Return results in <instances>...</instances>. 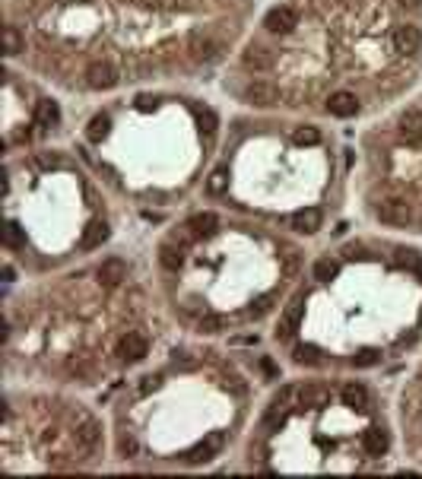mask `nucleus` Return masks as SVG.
Masks as SVG:
<instances>
[{
	"mask_svg": "<svg viewBox=\"0 0 422 479\" xmlns=\"http://www.w3.org/2000/svg\"><path fill=\"white\" fill-rule=\"evenodd\" d=\"M105 238H108V225L105 223H89L86 232H83V238H80V248L92 251V248H99Z\"/></svg>",
	"mask_w": 422,
	"mask_h": 479,
	"instance_id": "f3484780",
	"label": "nucleus"
},
{
	"mask_svg": "<svg viewBox=\"0 0 422 479\" xmlns=\"http://www.w3.org/2000/svg\"><path fill=\"white\" fill-rule=\"evenodd\" d=\"M400 140L406 146H419L422 143V111L419 108H410L403 118H400Z\"/></svg>",
	"mask_w": 422,
	"mask_h": 479,
	"instance_id": "6e6552de",
	"label": "nucleus"
},
{
	"mask_svg": "<svg viewBox=\"0 0 422 479\" xmlns=\"http://www.w3.org/2000/svg\"><path fill=\"white\" fill-rule=\"evenodd\" d=\"M245 102H251V105H260V108H270L280 102V89H276L274 83H264V80H254V83L245 86Z\"/></svg>",
	"mask_w": 422,
	"mask_h": 479,
	"instance_id": "39448f33",
	"label": "nucleus"
},
{
	"mask_svg": "<svg viewBox=\"0 0 422 479\" xmlns=\"http://www.w3.org/2000/svg\"><path fill=\"white\" fill-rule=\"evenodd\" d=\"M340 397H343V406H353V410H362V406L368 403V390H365L362 384H356V381H353V384H346Z\"/></svg>",
	"mask_w": 422,
	"mask_h": 479,
	"instance_id": "6ab92c4d",
	"label": "nucleus"
},
{
	"mask_svg": "<svg viewBox=\"0 0 422 479\" xmlns=\"http://www.w3.org/2000/svg\"><path fill=\"white\" fill-rule=\"evenodd\" d=\"M390 42H394V51H400V54H416V51H422V32L419 25H397L394 29V35H390Z\"/></svg>",
	"mask_w": 422,
	"mask_h": 479,
	"instance_id": "20e7f679",
	"label": "nucleus"
},
{
	"mask_svg": "<svg viewBox=\"0 0 422 479\" xmlns=\"http://www.w3.org/2000/svg\"><path fill=\"white\" fill-rule=\"evenodd\" d=\"M362 447L368 457H384L390 447V435L384 429H378V425H372V429L362 432Z\"/></svg>",
	"mask_w": 422,
	"mask_h": 479,
	"instance_id": "9d476101",
	"label": "nucleus"
},
{
	"mask_svg": "<svg viewBox=\"0 0 422 479\" xmlns=\"http://www.w3.org/2000/svg\"><path fill=\"white\" fill-rule=\"evenodd\" d=\"M96 276H99L102 286H118V282L127 276V264L121 260V257H108V260H102V264H99Z\"/></svg>",
	"mask_w": 422,
	"mask_h": 479,
	"instance_id": "f8f14e48",
	"label": "nucleus"
},
{
	"mask_svg": "<svg viewBox=\"0 0 422 479\" xmlns=\"http://www.w3.org/2000/svg\"><path fill=\"white\" fill-rule=\"evenodd\" d=\"M327 400H331V394L324 388H318V384L302 390V406H327Z\"/></svg>",
	"mask_w": 422,
	"mask_h": 479,
	"instance_id": "393cba45",
	"label": "nucleus"
},
{
	"mask_svg": "<svg viewBox=\"0 0 422 479\" xmlns=\"http://www.w3.org/2000/svg\"><path fill=\"white\" fill-rule=\"evenodd\" d=\"M159 384H162V378L159 375H146L140 384V394H149V390H159Z\"/></svg>",
	"mask_w": 422,
	"mask_h": 479,
	"instance_id": "c9c22d12",
	"label": "nucleus"
},
{
	"mask_svg": "<svg viewBox=\"0 0 422 479\" xmlns=\"http://www.w3.org/2000/svg\"><path fill=\"white\" fill-rule=\"evenodd\" d=\"M200 124H203L210 133H213V131H216V115H213V111H200Z\"/></svg>",
	"mask_w": 422,
	"mask_h": 479,
	"instance_id": "e433bc0d",
	"label": "nucleus"
},
{
	"mask_svg": "<svg viewBox=\"0 0 422 479\" xmlns=\"http://www.w3.org/2000/svg\"><path fill=\"white\" fill-rule=\"evenodd\" d=\"M337 270H340V264H337V260H333V257H318V260H315V267H311V273H315V280H321V282L333 280V276H337Z\"/></svg>",
	"mask_w": 422,
	"mask_h": 479,
	"instance_id": "4be33fe9",
	"label": "nucleus"
},
{
	"mask_svg": "<svg viewBox=\"0 0 422 479\" xmlns=\"http://www.w3.org/2000/svg\"><path fill=\"white\" fill-rule=\"evenodd\" d=\"M327 111H331L333 118H353V115H359V99L353 96V92L340 89L327 99Z\"/></svg>",
	"mask_w": 422,
	"mask_h": 479,
	"instance_id": "9b49d317",
	"label": "nucleus"
},
{
	"mask_svg": "<svg viewBox=\"0 0 422 479\" xmlns=\"http://www.w3.org/2000/svg\"><path fill=\"white\" fill-rule=\"evenodd\" d=\"M3 51H7L10 58L23 51V35H19L16 25H7V29H3Z\"/></svg>",
	"mask_w": 422,
	"mask_h": 479,
	"instance_id": "a878e982",
	"label": "nucleus"
},
{
	"mask_svg": "<svg viewBox=\"0 0 422 479\" xmlns=\"http://www.w3.org/2000/svg\"><path fill=\"white\" fill-rule=\"evenodd\" d=\"M143 7H153V10H175L178 0H140Z\"/></svg>",
	"mask_w": 422,
	"mask_h": 479,
	"instance_id": "f704fd0d",
	"label": "nucleus"
},
{
	"mask_svg": "<svg viewBox=\"0 0 422 479\" xmlns=\"http://www.w3.org/2000/svg\"><path fill=\"white\" fill-rule=\"evenodd\" d=\"M260 368H264V372L270 375V378H274V375H276V365H274V359H264V362H260Z\"/></svg>",
	"mask_w": 422,
	"mask_h": 479,
	"instance_id": "4c0bfd02",
	"label": "nucleus"
},
{
	"mask_svg": "<svg viewBox=\"0 0 422 479\" xmlns=\"http://www.w3.org/2000/svg\"><path fill=\"white\" fill-rule=\"evenodd\" d=\"M378 362H381V353L372 346L359 349V353L353 355V365H356V368H372V365H378Z\"/></svg>",
	"mask_w": 422,
	"mask_h": 479,
	"instance_id": "c85d7f7f",
	"label": "nucleus"
},
{
	"mask_svg": "<svg viewBox=\"0 0 422 479\" xmlns=\"http://www.w3.org/2000/svg\"><path fill=\"white\" fill-rule=\"evenodd\" d=\"M419 225H422V216H419Z\"/></svg>",
	"mask_w": 422,
	"mask_h": 479,
	"instance_id": "79ce46f5",
	"label": "nucleus"
},
{
	"mask_svg": "<svg viewBox=\"0 0 422 479\" xmlns=\"http://www.w3.org/2000/svg\"><path fill=\"white\" fill-rule=\"evenodd\" d=\"M270 308H274V296H260V298L254 302V305L248 308V314H251V318H264V314L270 311Z\"/></svg>",
	"mask_w": 422,
	"mask_h": 479,
	"instance_id": "473e14b6",
	"label": "nucleus"
},
{
	"mask_svg": "<svg viewBox=\"0 0 422 479\" xmlns=\"http://www.w3.org/2000/svg\"><path fill=\"white\" fill-rule=\"evenodd\" d=\"M188 229L194 232L197 238H210V235L219 229V219H216V213H197V216H190Z\"/></svg>",
	"mask_w": 422,
	"mask_h": 479,
	"instance_id": "dca6fc26",
	"label": "nucleus"
},
{
	"mask_svg": "<svg viewBox=\"0 0 422 479\" xmlns=\"http://www.w3.org/2000/svg\"><path fill=\"white\" fill-rule=\"evenodd\" d=\"M207 188H210V194H225V188H229V168H225V166L213 168Z\"/></svg>",
	"mask_w": 422,
	"mask_h": 479,
	"instance_id": "cd10ccee",
	"label": "nucleus"
},
{
	"mask_svg": "<svg viewBox=\"0 0 422 479\" xmlns=\"http://www.w3.org/2000/svg\"><path fill=\"white\" fill-rule=\"evenodd\" d=\"M159 260H162L166 270H181L184 267V254H181V248H175V245H162V248H159Z\"/></svg>",
	"mask_w": 422,
	"mask_h": 479,
	"instance_id": "aec40b11",
	"label": "nucleus"
},
{
	"mask_svg": "<svg viewBox=\"0 0 422 479\" xmlns=\"http://www.w3.org/2000/svg\"><path fill=\"white\" fill-rule=\"evenodd\" d=\"M241 64L248 67V70H270L274 67V51L267 48V45H248L245 54H241Z\"/></svg>",
	"mask_w": 422,
	"mask_h": 479,
	"instance_id": "1a4fd4ad",
	"label": "nucleus"
},
{
	"mask_svg": "<svg viewBox=\"0 0 422 479\" xmlns=\"http://www.w3.org/2000/svg\"><path fill=\"white\" fill-rule=\"evenodd\" d=\"M118 447H121V454H124V457H137V454H140V445H137V438H131V435H121Z\"/></svg>",
	"mask_w": 422,
	"mask_h": 479,
	"instance_id": "72a5a7b5",
	"label": "nucleus"
},
{
	"mask_svg": "<svg viewBox=\"0 0 422 479\" xmlns=\"http://www.w3.org/2000/svg\"><path fill=\"white\" fill-rule=\"evenodd\" d=\"M375 216H378L384 225H397V229L413 223V210H410V203H406V200H397V197L381 200L378 210H375Z\"/></svg>",
	"mask_w": 422,
	"mask_h": 479,
	"instance_id": "f257e3e1",
	"label": "nucleus"
},
{
	"mask_svg": "<svg viewBox=\"0 0 422 479\" xmlns=\"http://www.w3.org/2000/svg\"><path fill=\"white\" fill-rule=\"evenodd\" d=\"M149 353V343H146V337L143 333H124L121 337V343H118V355L124 359V362H140L143 355Z\"/></svg>",
	"mask_w": 422,
	"mask_h": 479,
	"instance_id": "423d86ee",
	"label": "nucleus"
},
{
	"mask_svg": "<svg viewBox=\"0 0 422 479\" xmlns=\"http://www.w3.org/2000/svg\"><path fill=\"white\" fill-rule=\"evenodd\" d=\"M413 273H416V280L422 282V254H419V260H416V264H413Z\"/></svg>",
	"mask_w": 422,
	"mask_h": 479,
	"instance_id": "ea45409f",
	"label": "nucleus"
},
{
	"mask_svg": "<svg viewBox=\"0 0 422 479\" xmlns=\"http://www.w3.org/2000/svg\"><path fill=\"white\" fill-rule=\"evenodd\" d=\"M194 54H197L200 60H213L219 58V42H213V38H194Z\"/></svg>",
	"mask_w": 422,
	"mask_h": 479,
	"instance_id": "b1692460",
	"label": "nucleus"
},
{
	"mask_svg": "<svg viewBox=\"0 0 422 479\" xmlns=\"http://www.w3.org/2000/svg\"><path fill=\"white\" fill-rule=\"evenodd\" d=\"M219 451H223V435H219V432H213V435L203 438L200 445L190 447L188 454H184V460H188V463H207V460H213Z\"/></svg>",
	"mask_w": 422,
	"mask_h": 479,
	"instance_id": "0eeeda50",
	"label": "nucleus"
},
{
	"mask_svg": "<svg viewBox=\"0 0 422 479\" xmlns=\"http://www.w3.org/2000/svg\"><path fill=\"white\" fill-rule=\"evenodd\" d=\"M3 241H7L10 248H23L25 235H23V229H19V223H7V229H3Z\"/></svg>",
	"mask_w": 422,
	"mask_h": 479,
	"instance_id": "c756f323",
	"label": "nucleus"
},
{
	"mask_svg": "<svg viewBox=\"0 0 422 479\" xmlns=\"http://www.w3.org/2000/svg\"><path fill=\"white\" fill-rule=\"evenodd\" d=\"M292 359H296L298 365H318L321 362V349L311 346V343H298L296 353H292Z\"/></svg>",
	"mask_w": 422,
	"mask_h": 479,
	"instance_id": "5701e85b",
	"label": "nucleus"
},
{
	"mask_svg": "<svg viewBox=\"0 0 422 479\" xmlns=\"http://www.w3.org/2000/svg\"><path fill=\"white\" fill-rule=\"evenodd\" d=\"M223 327H225V321L219 314H203V318H200V331L203 333H219Z\"/></svg>",
	"mask_w": 422,
	"mask_h": 479,
	"instance_id": "2f4dec72",
	"label": "nucleus"
},
{
	"mask_svg": "<svg viewBox=\"0 0 422 479\" xmlns=\"http://www.w3.org/2000/svg\"><path fill=\"white\" fill-rule=\"evenodd\" d=\"M99 438H102V429L96 419H86L80 429H76V445H80V451H86V454H92L96 447H99Z\"/></svg>",
	"mask_w": 422,
	"mask_h": 479,
	"instance_id": "2eb2a0df",
	"label": "nucleus"
},
{
	"mask_svg": "<svg viewBox=\"0 0 422 479\" xmlns=\"http://www.w3.org/2000/svg\"><path fill=\"white\" fill-rule=\"evenodd\" d=\"M137 108H140V111H149V108H153V99H149V96H140V99H137Z\"/></svg>",
	"mask_w": 422,
	"mask_h": 479,
	"instance_id": "58836bf2",
	"label": "nucleus"
},
{
	"mask_svg": "<svg viewBox=\"0 0 422 479\" xmlns=\"http://www.w3.org/2000/svg\"><path fill=\"white\" fill-rule=\"evenodd\" d=\"M296 25H298V13L292 7H274V10H267V16H264V29H267V32L289 35Z\"/></svg>",
	"mask_w": 422,
	"mask_h": 479,
	"instance_id": "f03ea898",
	"label": "nucleus"
},
{
	"mask_svg": "<svg viewBox=\"0 0 422 479\" xmlns=\"http://www.w3.org/2000/svg\"><path fill=\"white\" fill-rule=\"evenodd\" d=\"M86 83H89V89H111V86H118V70L108 60H92L86 67Z\"/></svg>",
	"mask_w": 422,
	"mask_h": 479,
	"instance_id": "7ed1b4c3",
	"label": "nucleus"
},
{
	"mask_svg": "<svg viewBox=\"0 0 422 479\" xmlns=\"http://www.w3.org/2000/svg\"><path fill=\"white\" fill-rule=\"evenodd\" d=\"M292 140H296V146H318L321 143V131L318 127H296Z\"/></svg>",
	"mask_w": 422,
	"mask_h": 479,
	"instance_id": "bb28decb",
	"label": "nucleus"
},
{
	"mask_svg": "<svg viewBox=\"0 0 422 479\" xmlns=\"http://www.w3.org/2000/svg\"><path fill=\"white\" fill-rule=\"evenodd\" d=\"M108 127H111V118H108V115H96L89 121V127H86V137H89L92 143H102L108 137Z\"/></svg>",
	"mask_w": 422,
	"mask_h": 479,
	"instance_id": "412c9836",
	"label": "nucleus"
},
{
	"mask_svg": "<svg viewBox=\"0 0 422 479\" xmlns=\"http://www.w3.org/2000/svg\"><path fill=\"white\" fill-rule=\"evenodd\" d=\"M321 210H315V207H305V210H296L292 213V219H289V225L296 232H302V235H311V232H318L321 229Z\"/></svg>",
	"mask_w": 422,
	"mask_h": 479,
	"instance_id": "ddd939ff",
	"label": "nucleus"
},
{
	"mask_svg": "<svg viewBox=\"0 0 422 479\" xmlns=\"http://www.w3.org/2000/svg\"><path fill=\"white\" fill-rule=\"evenodd\" d=\"M397 3H403V7H419L422 0H397Z\"/></svg>",
	"mask_w": 422,
	"mask_h": 479,
	"instance_id": "a19ab883",
	"label": "nucleus"
},
{
	"mask_svg": "<svg viewBox=\"0 0 422 479\" xmlns=\"http://www.w3.org/2000/svg\"><path fill=\"white\" fill-rule=\"evenodd\" d=\"M298 321H302V296H298V298H292V305L286 308V311H282V318H280V327H276V337H280V339H289L292 333H296Z\"/></svg>",
	"mask_w": 422,
	"mask_h": 479,
	"instance_id": "4468645a",
	"label": "nucleus"
},
{
	"mask_svg": "<svg viewBox=\"0 0 422 479\" xmlns=\"http://www.w3.org/2000/svg\"><path fill=\"white\" fill-rule=\"evenodd\" d=\"M60 121V108L54 105V102H38V105H35V124L38 127H54Z\"/></svg>",
	"mask_w": 422,
	"mask_h": 479,
	"instance_id": "a211bd4d",
	"label": "nucleus"
},
{
	"mask_svg": "<svg viewBox=\"0 0 422 479\" xmlns=\"http://www.w3.org/2000/svg\"><path fill=\"white\" fill-rule=\"evenodd\" d=\"M286 422V410H282V403H276L274 400V406L267 410V416H264V425L267 429H276V425H282Z\"/></svg>",
	"mask_w": 422,
	"mask_h": 479,
	"instance_id": "7c9ffc66",
	"label": "nucleus"
}]
</instances>
